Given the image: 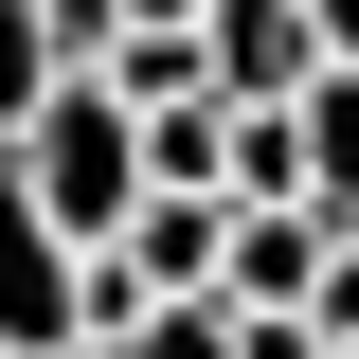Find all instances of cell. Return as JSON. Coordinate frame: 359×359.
I'll list each match as a JSON object with an SVG mask.
<instances>
[{
    "label": "cell",
    "mask_w": 359,
    "mask_h": 359,
    "mask_svg": "<svg viewBox=\"0 0 359 359\" xmlns=\"http://www.w3.org/2000/svg\"><path fill=\"white\" fill-rule=\"evenodd\" d=\"M0 162L36 180V216H54V233H72V252H90V233H108V216H126V198H144V108H126V90H108V72H54L36 108L0 126Z\"/></svg>",
    "instance_id": "obj_1"
},
{
    "label": "cell",
    "mask_w": 359,
    "mask_h": 359,
    "mask_svg": "<svg viewBox=\"0 0 359 359\" xmlns=\"http://www.w3.org/2000/svg\"><path fill=\"white\" fill-rule=\"evenodd\" d=\"M72 341V233L36 216V180L0 162V359H54Z\"/></svg>",
    "instance_id": "obj_2"
},
{
    "label": "cell",
    "mask_w": 359,
    "mask_h": 359,
    "mask_svg": "<svg viewBox=\"0 0 359 359\" xmlns=\"http://www.w3.org/2000/svg\"><path fill=\"white\" fill-rule=\"evenodd\" d=\"M198 54H216V90H306L323 72V18L306 0H198Z\"/></svg>",
    "instance_id": "obj_3"
},
{
    "label": "cell",
    "mask_w": 359,
    "mask_h": 359,
    "mask_svg": "<svg viewBox=\"0 0 359 359\" xmlns=\"http://www.w3.org/2000/svg\"><path fill=\"white\" fill-rule=\"evenodd\" d=\"M306 198L359 233V54H323V72H306Z\"/></svg>",
    "instance_id": "obj_4"
},
{
    "label": "cell",
    "mask_w": 359,
    "mask_h": 359,
    "mask_svg": "<svg viewBox=\"0 0 359 359\" xmlns=\"http://www.w3.org/2000/svg\"><path fill=\"white\" fill-rule=\"evenodd\" d=\"M108 359H233V306H216V287H144V323Z\"/></svg>",
    "instance_id": "obj_5"
},
{
    "label": "cell",
    "mask_w": 359,
    "mask_h": 359,
    "mask_svg": "<svg viewBox=\"0 0 359 359\" xmlns=\"http://www.w3.org/2000/svg\"><path fill=\"white\" fill-rule=\"evenodd\" d=\"M216 90H162V108H144V180H216Z\"/></svg>",
    "instance_id": "obj_6"
},
{
    "label": "cell",
    "mask_w": 359,
    "mask_h": 359,
    "mask_svg": "<svg viewBox=\"0 0 359 359\" xmlns=\"http://www.w3.org/2000/svg\"><path fill=\"white\" fill-rule=\"evenodd\" d=\"M54 72H72V54H54V18H36V0H0V126H18V108H36Z\"/></svg>",
    "instance_id": "obj_7"
},
{
    "label": "cell",
    "mask_w": 359,
    "mask_h": 359,
    "mask_svg": "<svg viewBox=\"0 0 359 359\" xmlns=\"http://www.w3.org/2000/svg\"><path fill=\"white\" fill-rule=\"evenodd\" d=\"M306 323H323V341H359V233H323V269H306Z\"/></svg>",
    "instance_id": "obj_8"
},
{
    "label": "cell",
    "mask_w": 359,
    "mask_h": 359,
    "mask_svg": "<svg viewBox=\"0 0 359 359\" xmlns=\"http://www.w3.org/2000/svg\"><path fill=\"white\" fill-rule=\"evenodd\" d=\"M36 18H54V54H72V72H90L108 36H126V0H36Z\"/></svg>",
    "instance_id": "obj_9"
},
{
    "label": "cell",
    "mask_w": 359,
    "mask_h": 359,
    "mask_svg": "<svg viewBox=\"0 0 359 359\" xmlns=\"http://www.w3.org/2000/svg\"><path fill=\"white\" fill-rule=\"evenodd\" d=\"M306 18H323V54H359V0H306Z\"/></svg>",
    "instance_id": "obj_10"
},
{
    "label": "cell",
    "mask_w": 359,
    "mask_h": 359,
    "mask_svg": "<svg viewBox=\"0 0 359 359\" xmlns=\"http://www.w3.org/2000/svg\"><path fill=\"white\" fill-rule=\"evenodd\" d=\"M126 18H198V0H126Z\"/></svg>",
    "instance_id": "obj_11"
}]
</instances>
